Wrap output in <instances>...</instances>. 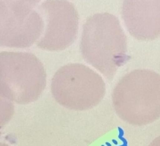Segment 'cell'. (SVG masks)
I'll list each match as a JSON object with an SVG mask.
<instances>
[{
    "mask_svg": "<svg viewBox=\"0 0 160 146\" xmlns=\"http://www.w3.org/2000/svg\"><path fill=\"white\" fill-rule=\"evenodd\" d=\"M51 93L61 106L73 111L96 107L106 94V83L95 70L81 63H69L55 73Z\"/></svg>",
    "mask_w": 160,
    "mask_h": 146,
    "instance_id": "cell-4",
    "label": "cell"
},
{
    "mask_svg": "<svg viewBox=\"0 0 160 146\" xmlns=\"http://www.w3.org/2000/svg\"><path fill=\"white\" fill-rule=\"evenodd\" d=\"M47 86V72L37 56L28 52H0V96L11 102L36 101Z\"/></svg>",
    "mask_w": 160,
    "mask_h": 146,
    "instance_id": "cell-3",
    "label": "cell"
},
{
    "mask_svg": "<svg viewBox=\"0 0 160 146\" xmlns=\"http://www.w3.org/2000/svg\"><path fill=\"white\" fill-rule=\"evenodd\" d=\"M44 17L45 28L38 47L45 50L58 51L68 48L78 33V13L68 1H46L39 7Z\"/></svg>",
    "mask_w": 160,
    "mask_h": 146,
    "instance_id": "cell-6",
    "label": "cell"
},
{
    "mask_svg": "<svg viewBox=\"0 0 160 146\" xmlns=\"http://www.w3.org/2000/svg\"><path fill=\"white\" fill-rule=\"evenodd\" d=\"M128 42L118 19L110 13H98L83 25L80 52L84 59L112 80L128 60Z\"/></svg>",
    "mask_w": 160,
    "mask_h": 146,
    "instance_id": "cell-1",
    "label": "cell"
},
{
    "mask_svg": "<svg viewBox=\"0 0 160 146\" xmlns=\"http://www.w3.org/2000/svg\"><path fill=\"white\" fill-rule=\"evenodd\" d=\"M38 2L0 1V47L24 49L42 37L45 23Z\"/></svg>",
    "mask_w": 160,
    "mask_h": 146,
    "instance_id": "cell-5",
    "label": "cell"
},
{
    "mask_svg": "<svg viewBox=\"0 0 160 146\" xmlns=\"http://www.w3.org/2000/svg\"><path fill=\"white\" fill-rule=\"evenodd\" d=\"M148 146H160V136L157 137L155 140H153Z\"/></svg>",
    "mask_w": 160,
    "mask_h": 146,
    "instance_id": "cell-9",
    "label": "cell"
},
{
    "mask_svg": "<svg viewBox=\"0 0 160 146\" xmlns=\"http://www.w3.org/2000/svg\"><path fill=\"white\" fill-rule=\"evenodd\" d=\"M122 17L135 39L153 40L160 37V1H125Z\"/></svg>",
    "mask_w": 160,
    "mask_h": 146,
    "instance_id": "cell-7",
    "label": "cell"
},
{
    "mask_svg": "<svg viewBox=\"0 0 160 146\" xmlns=\"http://www.w3.org/2000/svg\"><path fill=\"white\" fill-rule=\"evenodd\" d=\"M15 113V107L13 103L0 96V129L5 127Z\"/></svg>",
    "mask_w": 160,
    "mask_h": 146,
    "instance_id": "cell-8",
    "label": "cell"
},
{
    "mask_svg": "<svg viewBox=\"0 0 160 146\" xmlns=\"http://www.w3.org/2000/svg\"><path fill=\"white\" fill-rule=\"evenodd\" d=\"M116 113L134 126L160 118V75L150 69H135L118 82L112 92Z\"/></svg>",
    "mask_w": 160,
    "mask_h": 146,
    "instance_id": "cell-2",
    "label": "cell"
},
{
    "mask_svg": "<svg viewBox=\"0 0 160 146\" xmlns=\"http://www.w3.org/2000/svg\"><path fill=\"white\" fill-rule=\"evenodd\" d=\"M0 146H9V145L6 144V143H0Z\"/></svg>",
    "mask_w": 160,
    "mask_h": 146,
    "instance_id": "cell-10",
    "label": "cell"
}]
</instances>
